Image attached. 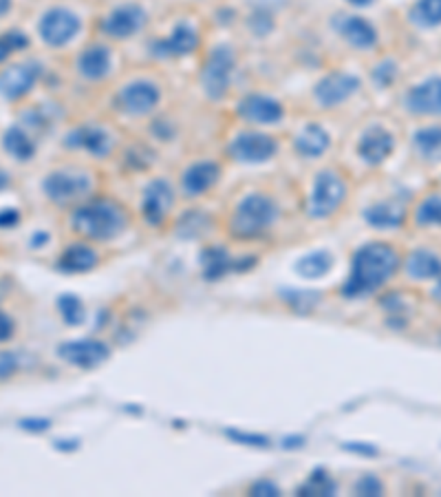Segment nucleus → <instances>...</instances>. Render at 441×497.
Instances as JSON below:
<instances>
[{"mask_svg": "<svg viewBox=\"0 0 441 497\" xmlns=\"http://www.w3.org/2000/svg\"><path fill=\"white\" fill-rule=\"evenodd\" d=\"M335 31L353 45L355 49H371L377 45V31L369 21L360 16H338L334 21Z\"/></svg>", "mask_w": 441, "mask_h": 497, "instance_id": "obj_19", "label": "nucleus"}, {"mask_svg": "<svg viewBox=\"0 0 441 497\" xmlns=\"http://www.w3.org/2000/svg\"><path fill=\"white\" fill-rule=\"evenodd\" d=\"M58 310L66 321V325H80L84 321V307L78 296L64 295L58 298Z\"/></svg>", "mask_w": 441, "mask_h": 497, "instance_id": "obj_36", "label": "nucleus"}, {"mask_svg": "<svg viewBox=\"0 0 441 497\" xmlns=\"http://www.w3.org/2000/svg\"><path fill=\"white\" fill-rule=\"evenodd\" d=\"M199 45V36L192 27L182 22L170 31L168 38L157 40L153 45V54L157 58H182V56H190Z\"/></svg>", "mask_w": 441, "mask_h": 497, "instance_id": "obj_18", "label": "nucleus"}, {"mask_svg": "<svg viewBox=\"0 0 441 497\" xmlns=\"http://www.w3.org/2000/svg\"><path fill=\"white\" fill-rule=\"evenodd\" d=\"M58 354L80 369H93L108 358V347L102 340H73L58 347Z\"/></svg>", "mask_w": 441, "mask_h": 497, "instance_id": "obj_15", "label": "nucleus"}, {"mask_svg": "<svg viewBox=\"0 0 441 497\" xmlns=\"http://www.w3.org/2000/svg\"><path fill=\"white\" fill-rule=\"evenodd\" d=\"M27 47H30V38L22 31L12 30L0 33V63H4V60H9V56H13L21 49H27Z\"/></svg>", "mask_w": 441, "mask_h": 497, "instance_id": "obj_34", "label": "nucleus"}, {"mask_svg": "<svg viewBox=\"0 0 441 497\" xmlns=\"http://www.w3.org/2000/svg\"><path fill=\"white\" fill-rule=\"evenodd\" d=\"M111 69V51L104 45H91L80 54L78 71L87 80H102Z\"/></svg>", "mask_w": 441, "mask_h": 497, "instance_id": "obj_22", "label": "nucleus"}, {"mask_svg": "<svg viewBox=\"0 0 441 497\" xmlns=\"http://www.w3.org/2000/svg\"><path fill=\"white\" fill-rule=\"evenodd\" d=\"M232 438L245 440V444H267V440L260 438V435H245V433H230Z\"/></svg>", "mask_w": 441, "mask_h": 497, "instance_id": "obj_44", "label": "nucleus"}, {"mask_svg": "<svg viewBox=\"0 0 441 497\" xmlns=\"http://www.w3.org/2000/svg\"><path fill=\"white\" fill-rule=\"evenodd\" d=\"M239 116L252 124H278L284 116V108L278 99L252 93V96L241 99Z\"/></svg>", "mask_w": 441, "mask_h": 497, "instance_id": "obj_16", "label": "nucleus"}, {"mask_svg": "<svg viewBox=\"0 0 441 497\" xmlns=\"http://www.w3.org/2000/svg\"><path fill=\"white\" fill-rule=\"evenodd\" d=\"M360 91V80L355 75L344 73V71H334V73L325 75L320 82L316 84V99L325 108H334L344 104L355 93Z\"/></svg>", "mask_w": 441, "mask_h": 497, "instance_id": "obj_11", "label": "nucleus"}, {"mask_svg": "<svg viewBox=\"0 0 441 497\" xmlns=\"http://www.w3.org/2000/svg\"><path fill=\"white\" fill-rule=\"evenodd\" d=\"M296 268L305 278H318V277H322V274L329 272L331 257L325 253V250H320V253H314V254H310V257L301 259Z\"/></svg>", "mask_w": 441, "mask_h": 497, "instance_id": "obj_31", "label": "nucleus"}, {"mask_svg": "<svg viewBox=\"0 0 441 497\" xmlns=\"http://www.w3.org/2000/svg\"><path fill=\"white\" fill-rule=\"evenodd\" d=\"M146 12L135 3L122 4V7L113 9L102 22V31L113 40H126V38L135 36L137 31L144 27Z\"/></svg>", "mask_w": 441, "mask_h": 497, "instance_id": "obj_12", "label": "nucleus"}, {"mask_svg": "<svg viewBox=\"0 0 441 497\" xmlns=\"http://www.w3.org/2000/svg\"><path fill=\"white\" fill-rule=\"evenodd\" d=\"M128 224L126 212L111 199H93L75 208L71 226L75 232L93 241H111L124 232Z\"/></svg>", "mask_w": 441, "mask_h": 497, "instance_id": "obj_2", "label": "nucleus"}, {"mask_svg": "<svg viewBox=\"0 0 441 497\" xmlns=\"http://www.w3.org/2000/svg\"><path fill=\"white\" fill-rule=\"evenodd\" d=\"M406 272L412 278H439L441 277V259L430 250H415L411 253L409 261H406Z\"/></svg>", "mask_w": 441, "mask_h": 497, "instance_id": "obj_26", "label": "nucleus"}, {"mask_svg": "<svg viewBox=\"0 0 441 497\" xmlns=\"http://www.w3.org/2000/svg\"><path fill=\"white\" fill-rule=\"evenodd\" d=\"M393 149H395V137L384 129V126H371V129L360 137L358 144L360 158L371 166H379L382 162H386L388 155L393 153Z\"/></svg>", "mask_w": 441, "mask_h": 497, "instance_id": "obj_17", "label": "nucleus"}, {"mask_svg": "<svg viewBox=\"0 0 441 497\" xmlns=\"http://www.w3.org/2000/svg\"><path fill=\"white\" fill-rule=\"evenodd\" d=\"M210 226H212V221L206 212L190 210L182 217V219H179L177 228L182 230V235H186V236H199L210 228Z\"/></svg>", "mask_w": 441, "mask_h": 497, "instance_id": "obj_33", "label": "nucleus"}, {"mask_svg": "<svg viewBox=\"0 0 441 497\" xmlns=\"http://www.w3.org/2000/svg\"><path fill=\"white\" fill-rule=\"evenodd\" d=\"M234 64L236 58L230 47H216V49H212V54L208 56L206 64H203L201 82L206 93L212 99H221L227 93Z\"/></svg>", "mask_w": 441, "mask_h": 497, "instance_id": "obj_6", "label": "nucleus"}, {"mask_svg": "<svg viewBox=\"0 0 441 497\" xmlns=\"http://www.w3.org/2000/svg\"><path fill=\"white\" fill-rule=\"evenodd\" d=\"M18 221H21V215H18L16 208H4V210H0V228H13Z\"/></svg>", "mask_w": 441, "mask_h": 497, "instance_id": "obj_40", "label": "nucleus"}, {"mask_svg": "<svg viewBox=\"0 0 441 497\" xmlns=\"http://www.w3.org/2000/svg\"><path fill=\"white\" fill-rule=\"evenodd\" d=\"M351 4H358V7H367V4H371L373 0H349Z\"/></svg>", "mask_w": 441, "mask_h": 497, "instance_id": "obj_47", "label": "nucleus"}, {"mask_svg": "<svg viewBox=\"0 0 441 497\" xmlns=\"http://www.w3.org/2000/svg\"><path fill=\"white\" fill-rule=\"evenodd\" d=\"M221 177L219 164L215 162H197L182 175V188L188 197H199L210 191Z\"/></svg>", "mask_w": 441, "mask_h": 497, "instance_id": "obj_21", "label": "nucleus"}, {"mask_svg": "<svg viewBox=\"0 0 441 497\" xmlns=\"http://www.w3.org/2000/svg\"><path fill=\"white\" fill-rule=\"evenodd\" d=\"M40 71L42 69L38 63H21L7 66L4 71H0V96L7 99V102H16V99L25 98L36 87Z\"/></svg>", "mask_w": 441, "mask_h": 497, "instance_id": "obj_9", "label": "nucleus"}, {"mask_svg": "<svg viewBox=\"0 0 441 497\" xmlns=\"http://www.w3.org/2000/svg\"><path fill=\"white\" fill-rule=\"evenodd\" d=\"M98 261L99 257L93 248H89V245L84 244H73L60 254L58 265L60 270H64V272L78 274V272H89V270H93L95 265H98Z\"/></svg>", "mask_w": 441, "mask_h": 497, "instance_id": "obj_24", "label": "nucleus"}, {"mask_svg": "<svg viewBox=\"0 0 441 497\" xmlns=\"http://www.w3.org/2000/svg\"><path fill=\"white\" fill-rule=\"evenodd\" d=\"M250 491H252L254 495H278V493H281V491H278V486L274 484V482H256V484Z\"/></svg>", "mask_w": 441, "mask_h": 497, "instance_id": "obj_42", "label": "nucleus"}, {"mask_svg": "<svg viewBox=\"0 0 441 497\" xmlns=\"http://www.w3.org/2000/svg\"><path fill=\"white\" fill-rule=\"evenodd\" d=\"M329 133L318 124H307L305 129L298 133L293 140V149L302 155V158H320L327 149H329Z\"/></svg>", "mask_w": 441, "mask_h": 497, "instance_id": "obj_25", "label": "nucleus"}, {"mask_svg": "<svg viewBox=\"0 0 441 497\" xmlns=\"http://www.w3.org/2000/svg\"><path fill=\"white\" fill-rule=\"evenodd\" d=\"M80 27L82 22H80L78 13L66 7H54L40 18L38 31H40L42 42H47L49 47H64L78 36Z\"/></svg>", "mask_w": 441, "mask_h": 497, "instance_id": "obj_7", "label": "nucleus"}, {"mask_svg": "<svg viewBox=\"0 0 441 497\" xmlns=\"http://www.w3.org/2000/svg\"><path fill=\"white\" fill-rule=\"evenodd\" d=\"M227 270H232V261L225 250L212 245V248H208L206 253H203V274H206L208 278H219Z\"/></svg>", "mask_w": 441, "mask_h": 497, "instance_id": "obj_30", "label": "nucleus"}, {"mask_svg": "<svg viewBox=\"0 0 441 497\" xmlns=\"http://www.w3.org/2000/svg\"><path fill=\"white\" fill-rule=\"evenodd\" d=\"M276 219L278 206L274 203V199L254 193V195L241 199L239 206L234 208L230 219V232L236 239H256V236L272 228Z\"/></svg>", "mask_w": 441, "mask_h": 497, "instance_id": "obj_3", "label": "nucleus"}, {"mask_svg": "<svg viewBox=\"0 0 441 497\" xmlns=\"http://www.w3.org/2000/svg\"><path fill=\"white\" fill-rule=\"evenodd\" d=\"M409 18L421 30H433L441 25V0H417L411 7Z\"/></svg>", "mask_w": 441, "mask_h": 497, "instance_id": "obj_29", "label": "nucleus"}, {"mask_svg": "<svg viewBox=\"0 0 441 497\" xmlns=\"http://www.w3.org/2000/svg\"><path fill=\"white\" fill-rule=\"evenodd\" d=\"M16 367L18 361L12 352H0V381L12 376V373L16 372Z\"/></svg>", "mask_w": 441, "mask_h": 497, "instance_id": "obj_39", "label": "nucleus"}, {"mask_svg": "<svg viewBox=\"0 0 441 497\" xmlns=\"http://www.w3.org/2000/svg\"><path fill=\"white\" fill-rule=\"evenodd\" d=\"M161 91L157 84L148 80H135L117 93V107L128 116H146L157 107Z\"/></svg>", "mask_w": 441, "mask_h": 497, "instance_id": "obj_10", "label": "nucleus"}, {"mask_svg": "<svg viewBox=\"0 0 441 497\" xmlns=\"http://www.w3.org/2000/svg\"><path fill=\"white\" fill-rule=\"evenodd\" d=\"M21 427L27 429V431H45V429H49V420L30 418V420H22Z\"/></svg>", "mask_w": 441, "mask_h": 497, "instance_id": "obj_43", "label": "nucleus"}, {"mask_svg": "<svg viewBox=\"0 0 441 497\" xmlns=\"http://www.w3.org/2000/svg\"><path fill=\"white\" fill-rule=\"evenodd\" d=\"M298 493L301 495H334L335 486L325 471H316L314 476H311L310 480H307L305 484L298 489Z\"/></svg>", "mask_w": 441, "mask_h": 497, "instance_id": "obj_35", "label": "nucleus"}, {"mask_svg": "<svg viewBox=\"0 0 441 497\" xmlns=\"http://www.w3.org/2000/svg\"><path fill=\"white\" fill-rule=\"evenodd\" d=\"M417 153L428 162H441V126H428L412 135Z\"/></svg>", "mask_w": 441, "mask_h": 497, "instance_id": "obj_28", "label": "nucleus"}, {"mask_svg": "<svg viewBox=\"0 0 441 497\" xmlns=\"http://www.w3.org/2000/svg\"><path fill=\"white\" fill-rule=\"evenodd\" d=\"M12 334H13V321L9 319L4 312H0V343L12 338Z\"/></svg>", "mask_w": 441, "mask_h": 497, "instance_id": "obj_41", "label": "nucleus"}, {"mask_svg": "<svg viewBox=\"0 0 441 497\" xmlns=\"http://www.w3.org/2000/svg\"><path fill=\"white\" fill-rule=\"evenodd\" d=\"M355 493L367 495V497H376V495L384 493V486L376 476H367V477H362L358 484H355Z\"/></svg>", "mask_w": 441, "mask_h": 497, "instance_id": "obj_37", "label": "nucleus"}, {"mask_svg": "<svg viewBox=\"0 0 441 497\" xmlns=\"http://www.w3.org/2000/svg\"><path fill=\"white\" fill-rule=\"evenodd\" d=\"M278 144L272 135L259 131H245L232 140L230 155L241 164H260L267 162L276 155Z\"/></svg>", "mask_w": 441, "mask_h": 497, "instance_id": "obj_8", "label": "nucleus"}, {"mask_svg": "<svg viewBox=\"0 0 441 497\" xmlns=\"http://www.w3.org/2000/svg\"><path fill=\"white\" fill-rule=\"evenodd\" d=\"M404 104L412 116L441 117V78H428L415 84L406 93Z\"/></svg>", "mask_w": 441, "mask_h": 497, "instance_id": "obj_13", "label": "nucleus"}, {"mask_svg": "<svg viewBox=\"0 0 441 497\" xmlns=\"http://www.w3.org/2000/svg\"><path fill=\"white\" fill-rule=\"evenodd\" d=\"M174 203V193L165 179H153V182L146 186L144 191V203H141V210H144V219L150 226H159L165 219V215L170 212Z\"/></svg>", "mask_w": 441, "mask_h": 497, "instance_id": "obj_14", "label": "nucleus"}, {"mask_svg": "<svg viewBox=\"0 0 441 497\" xmlns=\"http://www.w3.org/2000/svg\"><path fill=\"white\" fill-rule=\"evenodd\" d=\"M93 188V179L89 173H80V170H54L47 175L42 182V191L54 203H69L75 199L89 195Z\"/></svg>", "mask_w": 441, "mask_h": 497, "instance_id": "obj_5", "label": "nucleus"}, {"mask_svg": "<svg viewBox=\"0 0 441 497\" xmlns=\"http://www.w3.org/2000/svg\"><path fill=\"white\" fill-rule=\"evenodd\" d=\"M12 184V179H9V175L4 173V170H0V191H4V188Z\"/></svg>", "mask_w": 441, "mask_h": 497, "instance_id": "obj_45", "label": "nucleus"}, {"mask_svg": "<svg viewBox=\"0 0 441 497\" xmlns=\"http://www.w3.org/2000/svg\"><path fill=\"white\" fill-rule=\"evenodd\" d=\"M347 197V184L335 170H322L314 182L310 203H307V215L314 219H325L334 215L340 203Z\"/></svg>", "mask_w": 441, "mask_h": 497, "instance_id": "obj_4", "label": "nucleus"}, {"mask_svg": "<svg viewBox=\"0 0 441 497\" xmlns=\"http://www.w3.org/2000/svg\"><path fill=\"white\" fill-rule=\"evenodd\" d=\"M373 78H376L379 87H388V84L397 78V64L391 63V60H388V63H382L376 69V73H373Z\"/></svg>", "mask_w": 441, "mask_h": 497, "instance_id": "obj_38", "label": "nucleus"}, {"mask_svg": "<svg viewBox=\"0 0 441 497\" xmlns=\"http://www.w3.org/2000/svg\"><path fill=\"white\" fill-rule=\"evenodd\" d=\"M66 146L69 149H84L89 150L91 155H98V158H104V155L111 153L113 149V140L106 131L99 129V126L84 124L73 129L66 135Z\"/></svg>", "mask_w": 441, "mask_h": 497, "instance_id": "obj_20", "label": "nucleus"}, {"mask_svg": "<svg viewBox=\"0 0 441 497\" xmlns=\"http://www.w3.org/2000/svg\"><path fill=\"white\" fill-rule=\"evenodd\" d=\"M3 149L18 162H30L36 155V144L21 126H9L3 135Z\"/></svg>", "mask_w": 441, "mask_h": 497, "instance_id": "obj_27", "label": "nucleus"}, {"mask_svg": "<svg viewBox=\"0 0 441 497\" xmlns=\"http://www.w3.org/2000/svg\"><path fill=\"white\" fill-rule=\"evenodd\" d=\"M415 221L420 226H441V195H428L417 206Z\"/></svg>", "mask_w": 441, "mask_h": 497, "instance_id": "obj_32", "label": "nucleus"}, {"mask_svg": "<svg viewBox=\"0 0 441 497\" xmlns=\"http://www.w3.org/2000/svg\"><path fill=\"white\" fill-rule=\"evenodd\" d=\"M12 9V0H0V18Z\"/></svg>", "mask_w": 441, "mask_h": 497, "instance_id": "obj_46", "label": "nucleus"}, {"mask_svg": "<svg viewBox=\"0 0 441 497\" xmlns=\"http://www.w3.org/2000/svg\"><path fill=\"white\" fill-rule=\"evenodd\" d=\"M364 219H367L373 228H400L406 219V208L397 201H379L376 206L367 208Z\"/></svg>", "mask_w": 441, "mask_h": 497, "instance_id": "obj_23", "label": "nucleus"}, {"mask_svg": "<svg viewBox=\"0 0 441 497\" xmlns=\"http://www.w3.org/2000/svg\"><path fill=\"white\" fill-rule=\"evenodd\" d=\"M400 268V254L388 244H367L353 254L344 296H364L382 287Z\"/></svg>", "mask_w": 441, "mask_h": 497, "instance_id": "obj_1", "label": "nucleus"}]
</instances>
